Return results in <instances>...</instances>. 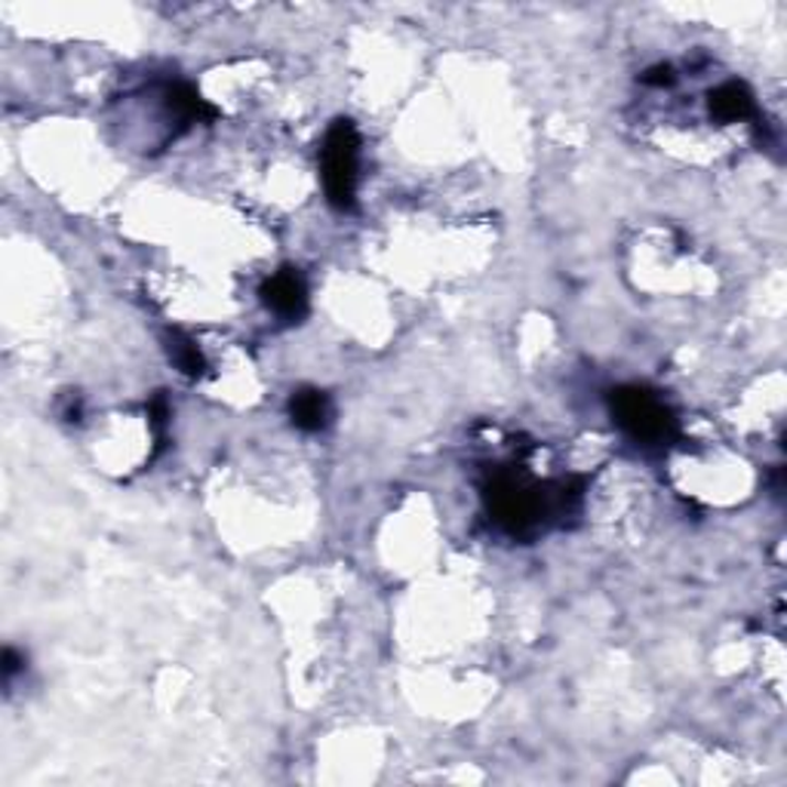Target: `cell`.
Wrapping results in <instances>:
<instances>
[{"label": "cell", "mask_w": 787, "mask_h": 787, "mask_svg": "<svg viewBox=\"0 0 787 787\" xmlns=\"http://www.w3.org/2000/svg\"><path fill=\"white\" fill-rule=\"evenodd\" d=\"M612 418L634 444L668 446L677 437V418L662 397L637 385L615 387L610 397Z\"/></svg>", "instance_id": "cell-1"}, {"label": "cell", "mask_w": 787, "mask_h": 787, "mask_svg": "<svg viewBox=\"0 0 787 787\" xmlns=\"http://www.w3.org/2000/svg\"><path fill=\"white\" fill-rule=\"evenodd\" d=\"M357 161H360V135L351 120H336L329 127L320 149V176L324 192L336 209H354L357 200Z\"/></svg>", "instance_id": "cell-2"}, {"label": "cell", "mask_w": 787, "mask_h": 787, "mask_svg": "<svg viewBox=\"0 0 787 787\" xmlns=\"http://www.w3.org/2000/svg\"><path fill=\"white\" fill-rule=\"evenodd\" d=\"M487 505H490L492 521L511 535H523L533 529L542 517V495L529 490L521 477L495 474L487 483Z\"/></svg>", "instance_id": "cell-3"}, {"label": "cell", "mask_w": 787, "mask_h": 787, "mask_svg": "<svg viewBox=\"0 0 787 787\" xmlns=\"http://www.w3.org/2000/svg\"><path fill=\"white\" fill-rule=\"evenodd\" d=\"M262 298L271 311L283 320H298L308 311V286L296 267H281L262 283Z\"/></svg>", "instance_id": "cell-4"}, {"label": "cell", "mask_w": 787, "mask_h": 787, "mask_svg": "<svg viewBox=\"0 0 787 787\" xmlns=\"http://www.w3.org/2000/svg\"><path fill=\"white\" fill-rule=\"evenodd\" d=\"M289 418L298 431H324L329 422V397L317 387H298L289 397Z\"/></svg>", "instance_id": "cell-5"}, {"label": "cell", "mask_w": 787, "mask_h": 787, "mask_svg": "<svg viewBox=\"0 0 787 787\" xmlns=\"http://www.w3.org/2000/svg\"><path fill=\"white\" fill-rule=\"evenodd\" d=\"M757 102H754V92L739 84V80H729L723 87H717L711 92V114L717 120H747L754 118Z\"/></svg>", "instance_id": "cell-6"}, {"label": "cell", "mask_w": 787, "mask_h": 787, "mask_svg": "<svg viewBox=\"0 0 787 787\" xmlns=\"http://www.w3.org/2000/svg\"><path fill=\"white\" fill-rule=\"evenodd\" d=\"M166 348H170V357L176 360V367L185 372V375L197 379L200 372L207 370V367H204V357H200V351H197V345H194L188 336L176 332V329L170 332V345H166Z\"/></svg>", "instance_id": "cell-7"}, {"label": "cell", "mask_w": 787, "mask_h": 787, "mask_svg": "<svg viewBox=\"0 0 787 787\" xmlns=\"http://www.w3.org/2000/svg\"><path fill=\"white\" fill-rule=\"evenodd\" d=\"M643 84H649V87H670V84H674V68H670V65H655V68H649V72L643 75Z\"/></svg>", "instance_id": "cell-8"}, {"label": "cell", "mask_w": 787, "mask_h": 787, "mask_svg": "<svg viewBox=\"0 0 787 787\" xmlns=\"http://www.w3.org/2000/svg\"><path fill=\"white\" fill-rule=\"evenodd\" d=\"M19 668H22V658H19V653H15V649H3V677H7V680H13V674Z\"/></svg>", "instance_id": "cell-9"}]
</instances>
